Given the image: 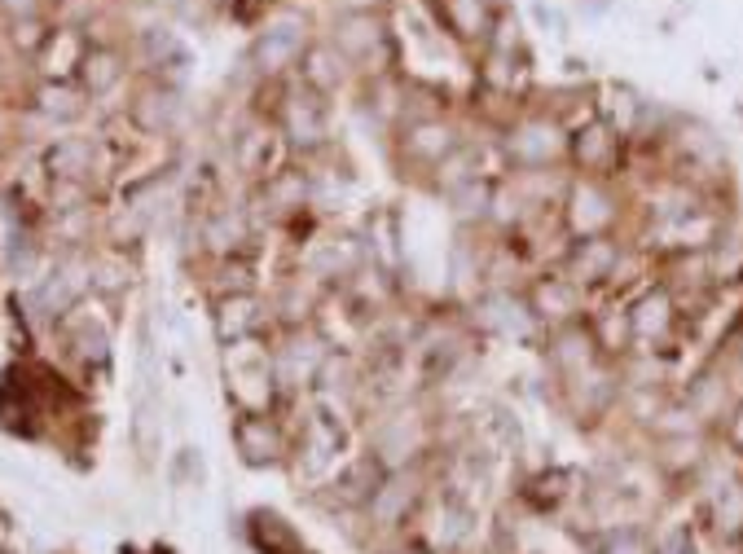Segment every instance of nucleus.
I'll return each mask as SVG.
<instances>
[{"label": "nucleus", "instance_id": "nucleus-17", "mask_svg": "<svg viewBox=\"0 0 743 554\" xmlns=\"http://www.w3.org/2000/svg\"><path fill=\"white\" fill-rule=\"evenodd\" d=\"M704 550V532H699V519H665L660 528L651 532V546L646 554H699Z\"/></svg>", "mask_w": 743, "mask_h": 554}, {"label": "nucleus", "instance_id": "nucleus-23", "mask_svg": "<svg viewBox=\"0 0 743 554\" xmlns=\"http://www.w3.org/2000/svg\"><path fill=\"white\" fill-rule=\"evenodd\" d=\"M40 110H45V115H62V119H71V115H79V97H75L67 84H49V88L40 93Z\"/></svg>", "mask_w": 743, "mask_h": 554}, {"label": "nucleus", "instance_id": "nucleus-6", "mask_svg": "<svg viewBox=\"0 0 743 554\" xmlns=\"http://www.w3.org/2000/svg\"><path fill=\"white\" fill-rule=\"evenodd\" d=\"M523 303L532 313V322L545 330H559V326H572L590 313V295L572 282L563 269H537V273L523 282Z\"/></svg>", "mask_w": 743, "mask_h": 554}, {"label": "nucleus", "instance_id": "nucleus-13", "mask_svg": "<svg viewBox=\"0 0 743 554\" xmlns=\"http://www.w3.org/2000/svg\"><path fill=\"white\" fill-rule=\"evenodd\" d=\"M295 79L304 84V88H313V93H322V97H339V93H347L352 84H361V76H356V67L347 62L344 53L335 49L325 36H313L308 45H304V53H299V67H295Z\"/></svg>", "mask_w": 743, "mask_h": 554}, {"label": "nucleus", "instance_id": "nucleus-14", "mask_svg": "<svg viewBox=\"0 0 743 554\" xmlns=\"http://www.w3.org/2000/svg\"><path fill=\"white\" fill-rule=\"evenodd\" d=\"M585 326H590L598 353L607 356V361H624V356L634 353V322H629V303L620 300V295L590 300Z\"/></svg>", "mask_w": 743, "mask_h": 554}, {"label": "nucleus", "instance_id": "nucleus-11", "mask_svg": "<svg viewBox=\"0 0 743 554\" xmlns=\"http://www.w3.org/2000/svg\"><path fill=\"white\" fill-rule=\"evenodd\" d=\"M542 361H545V374H550V383H568V378L585 374L590 365L607 361V356L598 353L594 334H590L585 317H581V322H572V326L545 330V334H542Z\"/></svg>", "mask_w": 743, "mask_h": 554}, {"label": "nucleus", "instance_id": "nucleus-22", "mask_svg": "<svg viewBox=\"0 0 743 554\" xmlns=\"http://www.w3.org/2000/svg\"><path fill=\"white\" fill-rule=\"evenodd\" d=\"M49 36L53 31L45 26L40 14H31V18H14V23H9V40H14L23 53H40L45 45H49Z\"/></svg>", "mask_w": 743, "mask_h": 554}, {"label": "nucleus", "instance_id": "nucleus-5", "mask_svg": "<svg viewBox=\"0 0 743 554\" xmlns=\"http://www.w3.org/2000/svg\"><path fill=\"white\" fill-rule=\"evenodd\" d=\"M629 168V137L612 119H585L568 132V172L572 177L620 180Z\"/></svg>", "mask_w": 743, "mask_h": 554}, {"label": "nucleus", "instance_id": "nucleus-16", "mask_svg": "<svg viewBox=\"0 0 743 554\" xmlns=\"http://www.w3.org/2000/svg\"><path fill=\"white\" fill-rule=\"evenodd\" d=\"M79 79H84V93H110L119 79H124V57L110 49V45H93V49L84 53V62H79Z\"/></svg>", "mask_w": 743, "mask_h": 554}, {"label": "nucleus", "instance_id": "nucleus-20", "mask_svg": "<svg viewBox=\"0 0 743 554\" xmlns=\"http://www.w3.org/2000/svg\"><path fill=\"white\" fill-rule=\"evenodd\" d=\"M176 110H181L176 88H150V93H141V97H137V106H132L137 124L146 128V132H159L163 124H172Z\"/></svg>", "mask_w": 743, "mask_h": 554}, {"label": "nucleus", "instance_id": "nucleus-8", "mask_svg": "<svg viewBox=\"0 0 743 554\" xmlns=\"http://www.w3.org/2000/svg\"><path fill=\"white\" fill-rule=\"evenodd\" d=\"M277 132L295 154L325 150L330 146V97L304 88L295 79L282 97V110H277Z\"/></svg>", "mask_w": 743, "mask_h": 554}, {"label": "nucleus", "instance_id": "nucleus-12", "mask_svg": "<svg viewBox=\"0 0 743 554\" xmlns=\"http://www.w3.org/2000/svg\"><path fill=\"white\" fill-rule=\"evenodd\" d=\"M427 449V418L409 414V409H387L378 418V436L370 440V454L378 457L383 471H400L409 462H418Z\"/></svg>", "mask_w": 743, "mask_h": 554}, {"label": "nucleus", "instance_id": "nucleus-21", "mask_svg": "<svg viewBox=\"0 0 743 554\" xmlns=\"http://www.w3.org/2000/svg\"><path fill=\"white\" fill-rule=\"evenodd\" d=\"M713 440H717V449L726 457H735V462H743V396L726 414H721V423L713 427Z\"/></svg>", "mask_w": 743, "mask_h": 554}, {"label": "nucleus", "instance_id": "nucleus-2", "mask_svg": "<svg viewBox=\"0 0 743 554\" xmlns=\"http://www.w3.org/2000/svg\"><path fill=\"white\" fill-rule=\"evenodd\" d=\"M629 216V199L616 180L598 177H572L559 202V229L568 242H585V238H607L620 233Z\"/></svg>", "mask_w": 743, "mask_h": 554}, {"label": "nucleus", "instance_id": "nucleus-27", "mask_svg": "<svg viewBox=\"0 0 743 554\" xmlns=\"http://www.w3.org/2000/svg\"><path fill=\"white\" fill-rule=\"evenodd\" d=\"M576 5H590L594 14H607V9H612V0H576Z\"/></svg>", "mask_w": 743, "mask_h": 554}, {"label": "nucleus", "instance_id": "nucleus-28", "mask_svg": "<svg viewBox=\"0 0 743 554\" xmlns=\"http://www.w3.org/2000/svg\"><path fill=\"white\" fill-rule=\"evenodd\" d=\"M721 554H743V546H735V550H721Z\"/></svg>", "mask_w": 743, "mask_h": 554}, {"label": "nucleus", "instance_id": "nucleus-24", "mask_svg": "<svg viewBox=\"0 0 743 554\" xmlns=\"http://www.w3.org/2000/svg\"><path fill=\"white\" fill-rule=\"evenodd\" d=\"M45 9V0H0V14L14 23V18H31V14H40Z\"/></svg>", "mask_w": 743, "mask_h": 554}, {"label": "nucleus", "instance_id": "nucleus-3", "mask_svg": "<svg viewBox=\"0 0 743 554\" xmlns=\"http://www.w3.org/2000/svg\"><path fill=\"white\" fill-rule=\"evenodd\" d=\"M325 40L344 53L347 62L356 67V76H387L397 67V36H392V23L387 14H335L330 26H325Z\"/></svg>", "mask_w": 743, "mask_h": 554}, {"label": "nucleus", "instance_id": "nucleus-25", "mask_svg": "<svg viewBox=\"0 0 743 554\" xmlns=\"http://www.w3.org/2000/svg\"><path fill=\"white\" fill-rule=\"evenodd\" d=\"M387 5H392V0H335L339 14H361V9H370V14H387Z\"/></svg>", "mask_w": 743, "mask_h": 554}, {"label": "nucleus", "instance_id": "nucleus-9", "mask_svg": "<svg viewBox=\"0 0 743 554\" xmlns=\"http://www.w3.org/2000/svg\"><path fill=\"white\" fill-rule=\"evenodd\" d=\"M629 247H634V238H624V233L585 238V242H572L554 269H563V273H568L572 282H576V286L590 295V300H598V295H607V291H612V277H616L620 260H624V251H629Z\"/></svg>", "mask_w": 743, "mask_h": 554}, {"label": "nucleus", "instance_id": "nucleus-10", "mask_svg": "<svg viewBox=\"0 0 743 554\" xmlns=\"http://www.w3.org/2000/svg\"><path fill=\"white\" fill-rule=\"evenodd\" d=\"M506 0H431L436 26L445 31L449 40L462 53H480L493 40L497 18L506 14Z\"/></svg>", "mask_w": 743, "mask_h": 554}, {"label": "nucleus", "instance_id": "nucleus-7", "mask_svg": "<svg viewBox=\"0 0 743 554\" xmlns=\"http://www.w3.org/2000/svg\"><path fill=\"white\" fill-rule=\"evenodd\" d=\"M308 40H313V23H308V18H299V14H277V18H269V26L255 36L247 62L255 67L260 79H273V84H277V79L295 76L299 53H304Z\"/></svg>", "mask_w": 743, "mask_h": 554}, {"label": "nucleus", "instance_id": "nucleus-4", "mask_svg": "<svg viewBox=\"0 0 743 554\" xmlns=\"http://www.w3.org/2000/svg\"><path fill=\"white\" fill-rule=\"evenodd\" d=\"M467 137L471 132L458 115H418V119H400L392 128V150H397V163L405 172L427 180Z\"/></svg>", "mask_w": 743, "mask_h": 554}, {"label": "nucleus", "instance_id": "nucleus-26", "mask_svg": "<svg viewBox=\"0 0 743 554\" xmlns=\"http://www.w3.org/2000/svg\"><path fill=\"white\" fill-rule=\"evenodd\" d=\"M532 14H537V23H542L545 31H550V26H554V31H559V36H563V31H568V23H563V14H554V9H545V5H537V9H532Z\"/></svg>", "mask_w": 743, "mask_h": 554}, {"label": "nucleus", "instance_id": "nucleus-18", "mask_svg": "<svg viewBox=\"0 0 743 554\" xmlns=\"http://www.w3.org/2000/svg\"><path fill=\"white\" fill-rule=\"evenodd\" d=\"M489 194H493V180H471V185H462V190L445 194L453 221H458L462 229H480L484 221H489Z\"/></svg>", "mask_w": 743, "mask_h": 554}, {"label": "nucleus", "instance_id": "nucleus-19", "mask_svg": "<svg viewBox=\"0 0 743 554\" xmlns=\"http://www.w3.org/2000/svg\"><path fill=\"white\" fill-rule=\"evenodd\" d=\"M572 479H576V476H572V471H563V467H554V471H542L537 479H528V488H523V502H532L537 510H542V515H545V510H559V506H563L572 493H576V488H572Z\"/></svg>", "mask_w": 743, "mask_h": 554}, {"label": "nucleus", "instance_id": "nucleus-29", "mask_svg": "<svg viewBox=\"0 0 743 554\" xmlns=\"http://www.w3.org/2000/svg\"><path fill=\"white\" fill-rule=\"evenodd\" d=\"M739 119H743V110H739Z\"/></svg>", "mask_w": 743, "mask_h": 554}, {"label": "nucleus", "instance_id": "nucleus-15", "mask_svg": "<svg viewBox=\"0 0 743 554\" xmlns=\"http://www.w3.org/2000/svg\"><path fill=\"white\" fill-rule=\"evenodd\" d=\"M233 440H238V449H243V457H247L251 467H269V462H277V457L286 454V436H282V427L273 423L269 414H255V409L238 418Z\"/></svg>", "mask_w": 743, "mask_h": 554}, {"label": "nucleus", "instance_id": "nucleus-1", "mask_svg": "<svg viewBox=\"0 0 743 554\" xmlns=\"http://www.w3.org/2000/svg\"><path fill=\"white\" fill-rule=\"evenodd\" d=\"M497 150L506 172H550L568 168V128L559 124L545 106L528 101L515 119L497 128Z\"/></svg>", "mask_w": 743, "mask_h": 554}]
</instances>
